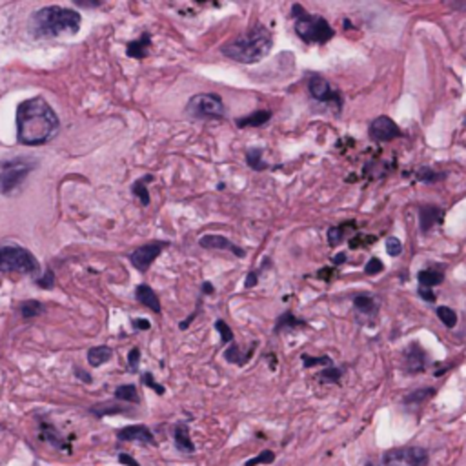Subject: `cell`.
<instances>
[{
	"instance_id": "1",
	"label": "cell",
	"mask_w": 466,
	"mask_h": 466,
	"mask_svg": "<svg viewBox=\"0 0 466 466\" xmlns=\"http://www.w3.org/2000/svg\"><path fill=\"white\" fill-rule=\"evenodd\" d=\"M61 128L59 116L44 99H28L17 110L19 141L26 146H41L55 137Z\"/></svg>"
},
{
	"instance_id": "2",
	"label": "cell",
	"mask_w": 466,
	"mask_h": 466,
	"mask_svg": "<svg viewBox=\"0 0 466 466\" xmlns=\"http://www.w3.org/2000/svg\"><path fill=\"white\" fill-rule=\"evenodd\" d=\"M274 48V37L263 24H255L252 30L221 48V53L241 64H255L263 61Z\"/></svg>"
},
{
	"instance_id": "3",
	"label": "cell",
	"mask_w": 466,
	"mask_h": 466,
	"mask_svg": "<svg viewBox=\"0 0 466 466\" xmlns=\"http://www.w3.org/2000/svg\"><path fill=\"white\" fill-rule=\"evenodd\" d=\"M82 24L81 13L61 6L42 8L31 19L33 35L39 39H53L61 35H75Z\"/></svg>"
},
{
	"instance_id": "4",
	"label": "cell",
	"mask_w": 466,
	"mask_h": 466,
	"mask_svg": "<svg viewBox=\"0 0 466 466\" xmlns=\"http://www.w3.org/2000/svg\"><path fill=\"white\" fill-rule=\"evenodd\" d=\"M0 272L2 274H39V263L31 252L22 246L4 244L0 246Z\"/></svg>"
},
{
	"instance_id": "5",
	"label": "cell",
	"mask_w": 466,
	"mask_h": 466,
	"mask_svg": "<svg viewBox=\"0 0 466 466\" xmlns=\"http://www.w3.org/2000/svg\"><path fill=\"white\" fill-rule=\"evenodd\" d=\"M295 33L306 44H326L335 35L334 28L328 24L325 17L312 15L308 11L299 19H295Z\"/></svg>"
},
{
	"instance_id": "6",
	"label": "cell",
	"mask_w": 466,
	"mask_h": 466,
	"mask_svg": "<svg viewBox=\"0 0 466 466\" xmlns=\"http://www.w3.org/2000/svg\"><path fill=\"white\" fill-rule=\"evenodd\" d=\"M184 112L199 121H217L226 115V108L219 93H197L188 101Z\"/></svg>"
},
{
	"instance_id": "7",
	"label": "cell",
	"mask_w": 466,
	"mask_h": 466,
	"mask_svg": "<svg viewBox=\"0 0 466 466\" xmlns=\"http://www.w3.org/2000/svg\"><path fill=\"white\" fill-rule=\"evenodd\" d=\"M35 166V161H30V159H11L2 164L0 166V193H11L13 190H17Z\"/></svg>"
},
{
	"instance_id": "8",
	"label": "cell",
	"mask_w": 466,
	"mask_h": 466,
	"mask_svg": "<svg viewBox=\"0 0 466 466\" xmlns=\"http://www.w3.org/2000/svg\"><path fill=\"white\" fill-rule=\"evenodd\" d=\"M308 93L315 102L326 104L334 110L335 113H341L343 108V97L335 90L325 77H321L319 73H312L308 79Z\"/></svg>"
},
{
	"instance_id": "9",
	"label": "cell",
	"mask_w": 466,
	"mask_h": 466,
	"mask_svg": "<svg viewBox=\"0 0 466 466\" xmlns=\"http://www.w3.org/2000/svg\"><path fill=\"white\" fill-rule=\"evenodd\" d=\"M385 466H426L428 465V452L421 446H401L390 448L383 456Z\"/></svg>"
},
{
	"instance_id": "10",
	"label": "cell",
	"mask_w": 466,
	"mask_h": 466,
	"mask_svg": "<svg viewBox=\"0 0 466 466\" xmlns=\"http://www.w3.org/2000/svg\"><path fill=\"white\" fill-rule=\"evenodd\" d=\"M368 135H370L372 141L375 142H390L394 141V139L403 137V132H401V128L397 126L396 122L392 121L390 116L381 115L370 122V126H368Z\"/></svg>"
},
{
	"instance_id": "11",
	"label": "cell",
	"mask_w": 466,
	"mask_h": 466,
	"mask_svg": "<svg viewBox=\"0 0 466 466\" xmlns=\"http://www.w3.org/2000/svg\"><path fill=\"white\" fill-rule=\"evenodd\" d=\"M166 246H170V243H150L144 244L141 248L133 250L132 254H130V261L139 272H148L150 266L153 264V261L161 255Z\"/></svg>"
},
{
	"instance_id": "12",
	"label": "cell",
	"mask_w": 466,
	"mask_h": 466,
	"mask_svg": "<svg viewBox=\"0 0 466 466\" xmlns=\"http://www.w3.org/2000/svg\"><path fill=\"white\" fill-rule=\"evenodd\" d=\"M116 439L119 441H135L141 443V445L155 446V437H153L152 430L144 425L124 426V428L116 432Z\"/></svg>"
},
{
	"instance_id": "13",
	"label": "cell",
	"mask_w": 466,
	"mask_h": 466,
	"mask_svg": "<svg viewBox=\"0 0 466 466\" xmlns=\"http://www.w3.org/2000/svg\"><path fill=\"white\" fill-rule=\"evenodd\" d=\"M199 246L206 250H228V252H232V254H235L241 259L246 255V252H244L241 246L233 244L232 241L224 237V235H204V237L199 239Z\"/></svg>"
},
{
	"instance_id": "14",
	"label": "cell",
	"mask_w": 466,
	"mask_h": 466,
	"mask_svg": "<svg viewBox=\"0 0 466 466\" xmlns=\"http://www.w3.org/2000/svg\"><path fill=\"white\" fill-rule=\"evenodd\" d=\"M426 368V352L421 348L419 343L410 345L405 352V370L408 374H419Z\"/></svg>"
},
{
	"instance_id": "15",
	"label": "cell",
	"mask_w": 466,
	"mask_h": 466,
	"mask_svg": "<svg viewBox=\"0 0 466 466\" xmlns=\"http://www.w3.org/2000/svg\"><path fill=\"white\" fill-rule=\"evenodd\" d=\"M445 210L434 204H423L419 206V228L423 233H428L437 223H443Z\"/></svg>"
},
{
	"instance_id": "16",
	"label": "cell",
	"mask_w": 466,
	"mask_h": 466,
	"mask_svg": "<svg viewBox=\"0 0 466 466\" xmlns=\"http://www.w3.org/2000/svg\"><path fill=\"white\" fill-rule=\"evenodd\" d=\"M135 299L142 304V306H146L155 314H161V301H159L157 294H155V290L152 286H148V284H139L137 288H135Z\"/></svg>"
},
{
	"instance_id": "17",
	"label": "cell",
	"mask_w": 466,
	"mask_h": 466,
	"mask_svg": "<svg viewBox=\"0 0 466 466\" xmlns=\"http://www.w3.org/2000/svg\"><path fill=\"white\" fill-rule=\"evenodd\" d=\"M255 348H257V343H254L252 345V348L248 350V352H241V348H239V345L233 341V343H230L228 350L224 352V359L228 361V363H232V365H239V366H244L246 363H248L252 357H254L255 354Z\"/></svg>"
},
{
	"instance_id": "18",
	"label": "cell",
	"mask_w": 466,
	"mask_h": 466,
	"mask_svg": "<svg viewBox=\"0 0 466 466\" xmlns=\"http://www.w3.org/2000/svg\"><path fill=\"white\" fill-rule=\"evenodd\" d=\"M150 46H152V35L148 31H144L137 41H132L128 44L126 55L132 57V59H137V61H142V59H146Z\"/></svg>"
},
{
	"instance_id": "19",
	"label": "cell",
	"mask_w": 466,
	"mask_h": 466,
	"mask_svg": "<svg viewBox=\"0 0 466 466\" xmlns=\"http://www.w3.org/2000/svg\"><path fill=\"white\" fill-rule=\"evenodd\" d=\"M173 441L179 450L184 452V454H193L195 452V445H193L192 437H190V430L184 423H179V425L173 426Z\"/></svg>"
},
{
	"instance_id": "20",
	"label": "cell",
	"mask_w": 466,
	"mask_h": 466,
	"mask_svg": "<svg viewBox=\"0 0 466 466\" xmlns=\"http://www.w3.org/2000/svg\"><path fill=\"white\" fill-rule=\"evenodd\" d=\"M354 310L359 315H363V317H372V319H374L375 315L379 314V306H377V303L374 301V297H372V295H365V294L355 295Z\"/></svg>"
},
{
	"instance_id": "21",
	"label": "cell",
	"mask_w": 466,
	"mask_h": 466,
	"mask_svg": "<svg viewBox=\"0 0 466 466\" xmlns=\"http://www.w3.org/2000/svg\"><path fill=\"white\" fill-rule=\"evenodd\" d=\"M272 115L274 113L270 112V110H259V112L250 113L246 116H239L235 124H237V128H261L272 119Z\"/></svg>"
},
{
	"instance_id": "22",
	"label": "cell",
	"mask_w": 466,
	"mask_h": 466,
	"mask_svg": "<svg viewBox=\"0 0 466 466\" xmlns=\"http://www.w3.org/2000/svg\"><path fill=\"white\" fill-rule=\"evenodd\" d=\"M153 175L152 173H146V175H142L141 179H137L135 183L132 184V193L135 197L141 201L142 206H148L150 204V192H148V184L153 183Z\"/></svg>"
},
{
	"instance_id": "23",
	"label": "cell",
	"mask_w": 466,
	"mask_h": 466,
	"mask_svg": "<svg viewBox=\"0 0 466 466\" xmlns=\"http://www.w3.org/2000/svg\"><path fill=\"white\" fill-rule=\"evenodd\" d=\"M303 326H306V321L304 319H297L292 312H284L283 315H281L279 319H277V323H275V328H274V334H281V332H284V330H297V328H303Z\"/></svg>"
},
{
	"instance_id": "24",
	"label": "cell",
	"mask_w": 466,
	"mask_h": 466,
	"mask_svg": "<svg viewBox=\"0 0 466 466\" xmlns=\"http://www.w3.org/2000/svg\"><path fill=\"white\" fill-rule=\"evenodd\" d=\"M113 357V350L110 346H93L88 350V363L92 366H101Z\"/></svg>"
},
{
	"instance_id": "25",
	"label": "cell",
	"mask_w": 466,
	"mask_h": 466,
	"mask_svg": "<svg viewBox=\"0 0 466 466\" xmlns=\"http://www.w3.org/2000/svg\"><path fill=\"white\" fill-rule=\"evenodd\" d=\"M417 279H419V284L423 288H432V286H437V284H441L445 281V274H443L441 270L434 268L421 270Z\"/></svg>"
},
{
	"instance_id": "26",
	"label": "cell",
	"mask_w": 466,
	"mask_h": 466,
	"mask_svg": "<svg viewBox=\"0 0 466 466\" xmlns=\"http://www.w3.org/2000/svg\"><path fill=\"white\" fill-rule=\"evenodd\" d=\"M263 153L264 150L261 146L250 148L246 152V164H248L254 172H263V170H268V164L263 163Z\"/></svg>"
},
{
	"instance_id": "27",
	"label": "cell",
	"mask_w": 466,
	"mask_h": 466,
	"mask_svg": "<svg viewBox=\"0 0 466 466\" xmlns=\"http://www.w3.org/2000/svg\"><path fill=\"white\" fill-rule=\"evenodd\" d=\"M115 399L124 401V403H133V405H139L141 403V396H139V390L135 385H122L115 390Z\"/></svg>"
},
{
	"instance_id": "28",
	"label": "cell",
	"mask_w": 466,
	"mask_h": 466,
	"mask_svg": "<svg viewBox=\"0 0 466 466\" xmlns=\"http://www.w3.org/2000/svg\"><path fill=\"white\" fill-rule=\"evenodd\" d=\"M350 228H355V223H345L339 224V226H334V228L328 230V244L330 246H339L346 237V232Z\"/></svg>"
},
{
	"instance_id": "29",
	"label": "cell",
	"mask_w": 466,
	"mask_h": 466,
	"mask_svg": "<svg viewBox=\"0 0 466 466\" xmlns=\"http://www.w3.org/2000/svg\"><path fill=\"white\" fill-rule=\"evenodd\" d=\"M416 179L419 181V183L436 184V183H439V181H445L446 175L445 173L436 172V170H432V168H428V166H423L416 172Z\"/></svg>"
},
{
	"instance_id": "30",
	"label": "cell",
	"mask_w": 466,
	"mask_h": 466,
	"mask_svg": "<svg viewBox=\"0 0 466 466\" xmlns=\"http://www.w3.org/2000/svg\"><path fill=\"white\" fill-rule=\"evenodd\" d=\"M343 368H337L335 365L326 366L325 370H321L319 381L321 383H328V385H339L341 377H343Z\"/></svg>"
},
{
	"instance_id": "31",
	"label": "cell",
	"mask_w": 466,
	"mask_h": 466,
	"mask_svg": "<svg viewBox=\"0 0 466 466\" xmlns=\"http://www.w3.org/2000/svg\"><path fill=\"white\" fill-rule=\"evenodd\" d=\"M434 396H436V388H419V390L412 392L410 396H406L405 403L406 405H421Z\"/></svg>"
},
{
	"instance_id": "32",
	"label": "cell",
	"mask_w": 466,
	"mask_h": 466,
	"mask_svg": "<svg viewBox=\"0 0 466 466\" xmlns=\"http://www.w3.org/2000/svg\"><path fill=\"white\" fill-rule=\"evenodd\" d=\"M436 314H437V317L441 319V323L446 326V328H454V326L457 325L456 310H452L450 306H437Z\"/></svg>"
},
{
	"instance_id": "33",
	"label": "cell",
	"mask_w": 466,
	"mask_h": 466,
	"mask_svg": "<svg viewBox=\"0 0 466 466\" xmlns=\"http://www.w3.org/2000/svg\"><path fill=\"white\" fill-rule=\"evenodd\" d=\"M92 412L95 416L104 417V416H112V414H126V406L121 405H101V406H93Z\"/></svg>"
},
{
	"instance_id": "34",
	"label": "cell",
	"mask_w": 466,
	"mask_h": 466,
	"mask_svg": "<svg viewBox=\"0 0 466 466\" xmlns=\"http://www.w3.org/2000/svg\"><path fill=\"white\" fill-rule=\"evenodd\" d=\"M301 359L304 363V368H312V366H332L334 365V361L328 355H323V357H312L308 354L301 355Z\"/></svg>"
},
{
	"instance_id": "35",
	"label": "cell",
	"mask_w": 466,
	"mask_h": 466,
	"mask_svg": "<svg viewBox=\"0 0 466 466\" xmlns=\"http://www.w3.org/2000/svg\"><path fill=\"white\" fill-rule=\"evenodd\" d=\"M42 304L37 303V301H26L24 304H22V317H26V319H31V317H37V315L42 314Z\"/></svg>"
},
{
	"instance_id": "36",
	"label": "cell",
	"mask_w": 466,
	"mask_h": 466,
	"mask_svg": "<svg viewBox=\"0 0 466 466\" xmlns=\"http://www.w3.org/2000/svg\"><path fill=\"white\" fill-rule=\"evenodd\" d=\"M270 266H272V261H270L268 257L264 259V266H261V268L259 270H255V272H250L248 275H246V281H244V286H246V288H254V286H257V283H259V275L263 274L264 270L266 268H270Z\"/></svg>"
},
{
	"instance_id": "37",
	"label": "cell",
	"mask_w": 466,
	"mask_h": 466,
	"mask_svg": "<svg viewBox=\"0 0 466 466\" xmlns=\"http://www.w3.org/2000/svg\"><path fill=\"white\" fill-rule=\"evenodd\" d=\"M275 461V454L272 450L261 452L257 457H254L252 461H248L244 466H257V465H272Z\"/></svg>"
},
{
	"instance_id": "38",
	"label": "cell",
	"mask_w": 466,
	"mask_h": 466,
	"mask_svg": "<svg viewBox=\"0 0 466 466\" xmlns=\"http://www.w3.org/2000/svg\"><path fill=\"white\" fill-rule=\"evenodd\" d=\"M215 328H217V332H219V335H221V341H223V343H233V341H235V339H233L232 328H230V326L226 325L223 319L215 321Z\"/></svg>"
},
{
	"instance_id": "39",
	"label": "cell",
	"mask_w": 466,
	"mask_h": 466,
	"mask_svg": "<svg viewBox=\"0 0 466 466\" xmlns=\"http://www.w3.org/2000/svg\"><path fill=\"white\" fill-rule=\"evenodd\" d=\"M386 252L390 257H399L403 254V243L397 237H388L386 239Z\"/></svg>"
},
{
	"instance_id": "40",
	"label": "cell",
	"mask_w": 466,
	"mask_h": 466,
	"mask_svg": "<svg viewBox=\"0 0 466 466\" xmlns=\"http://www.w3.org/2000/svg\"><path fill=\"white\" fill-rule=\"evenodd\" d=\"M139 365H141V350L132 348V352L128 354V370L132 374H137Z\"/></svg>"
},
{
	"instance_id": "41",
	"label": "cell",
	"mask_w": 466,
	"mask_h": 466,
	"mask_svg": "<svg viewBox=\"0 0 466 466\" xmlns=\"http://www.w3.org/2000/svg\"><path fill=\"white\" fill-rule=\"evenodd\" d=\"M383 270H385V264H383V261H381V259H377V257H372L370 261L366 263L365 274L366 275H377V274H381Z\"/></svg>"
},
{
	"instance_id": "42",
	"label": "cell",
	"mask_w": 466,
	"mask_h": 466,
	"mask_svg": "<svg viewBox=\"0 0 466 466\" xmlns=\"http://www.w3.org/2000/svg\"><path fill=\"white\" fill-rule=\"evenodd\" d=\"M142 383L146 386H150L152 390H155L159 394V396H163L164 392H166V388H164L163 385H159L157 381L153 379V374L152 372H146V374H142Z\"/></svg>"
},
{
	"instance_id": "43",
	"label": "cell",
	"mask_w": 466,
	"mask_h": 466,
	"mask_svg": "<svg viewBox=\"0 0 466 466\" xmlns=\"http://www.w3.org/2000/svg\"><path fill=\"white\" fill-rule=\"evenodd\" d=\"M374 241H375V237L365 239L363 235H361V233H357V235H355V237L350 241V248L357 250V248H361V246H365V248H366V244H372Z\"/></svg>"
},
{
	"instance_id": "44",
	"label": "cell",
	"mask_w": 466,
	"mask_h": 466,
	"mask_svg": "<svg viewBox=\"0 0 466 466\" xmlns=\"http://www.w3.org/2000/svg\"><path fill=\"white\" fill-rule=\"evenodd\" d=\"M132 326L133 330H137V332H146V330L152 328V323L148 319H141V317H137V319H132Z\"/></svg>"
},
{
	"instance_id": "45",
	"label": "cell",
	"mask_w": 466,
	"mask_h": 466,
	"mask_svg": "<svg viewBox=\"0 0 466 466\" xmlns=\"http://www.w3.org/2000/svg\"><path fill=\"white\" fill-rule=\"evenodd\" d=\"M419 297L423 301H426V303H436V294L432 292V288H423V286H421Z\"/></svg>"
},
{
	"instance_id": "46",
	"label": "cell",
	"mask_w": 466,
	"mask_h": 466,
	"mask_svg": "<svg viewBox=\"0 0 466 466\" xmlns=\"http://www.w3.org/2000/svg\"><path fill=\"white\" fill-rule=\"evenodd\" d=\"M37 283H39V286H42V288H51V286H53V272L50 270V272H48L42 279L37 281Z\"/></svg>"
},
{
	"instance_id": "47",
	"label": "cell",
	"mask_w": 466,
	"mask_h": 466,
	"mask_svg": "<svg viewBox=\"0 0 466 466\" xmlns=\"http://www.w3.org/2000/svg\"><path fill=\"white\" fill-rule=\"evenodd\" d=\"M119 461H121L122 465H126V466H141L137 461H135V459H133L132 456H128V454H121V456H119Z\"/></svg>"
},
{
	"instance_id": "48",
	"label": "cell",
	"mask_w": 466,
	"mask_h": 466,
	"mask_svg": "<svg viewBox=\"0 0 466 466\" xmlns=\"http://www.w3.org/2000/svg\"><path fill=\"white\" fill-rule=\"evenodd\" d=\"M346 257H348V255H346V252H341V254H337L334 259H332V263H334L335 266H339V264H345Z\"/></svg>"
},
{
	"instance_id": "49",
	"label": "cell",
	"mask_w": 466,
	"mask_h": 466,
	"mask_svg": "<svg viewBox=\"0 0 466 466\" xmlns=\"http://www.w3.org/2000/svg\"><path fill=\"white\" fill-rule=\"evenodd\" d=\"M75 374L79 375V377H81V379L84 381V383H92V375H90V374H86V372H84V370H81V368H77V370H75Z\"/></svg>"
},
{
	"instance_id": "50",
	"label": "cell",
	"mask_w": 466,
	"mask_h": 466,
	"mask_svg": "<svg viewBox=\"0 0 466 466\" xmlns=\"http://www.w3.org/2000/svg\"><path fill=\"white\" fill-rule=\"evenodd\" d=\"M195 317H197V312H195V314L190 315V317H188V319H184V323H181V325H179V326H181V330H186L188 326L192 325L193 319H195Z\"/></svg>"
},
{
	"instance_id": "51",
	"label": "cell",
	"mask_w": 466,
	"mask_h": 466,
	"mask_svg": "<svg viewBox=\"0 0 466 466\" xmlns=\"http://www.w3.org/2000/svg\"><path fill=\"white\" fill-rule=\"evenodd\" d=\"M77 6H81V8H99L101 2H81V0H77Z\"/></svg>"
},
{
	"instance_id": "52",
	"label": "cell",
	"mask_w": 466,
	"mask_h": 466,
	"mask_svg": "<svg viewBox=\"0 0 466 466\" xmlns=\"http://www.w3.org/2000/svg\"><path fill=\"white\" fill-rule=\"evenodd\" d=\"M203 294H206V295L213 294V284L212 283H204L203 284Z\"/></svg>"
}]
</instances>
